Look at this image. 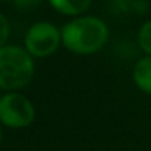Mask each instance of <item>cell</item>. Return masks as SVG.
I'll use <instances>...</instances> for the list:
<instances>
[{
    "label": "cell",
    "mask_w": 151,
    "mask_h": 151,
    "mask_svg": "<svg viewBox=\"0 0 151 151\" xmlns=\"http://www.w3.org/2000/svg\"><path fill=\"white\" fill-rule=\"evenodd\" d=\"M42 0H14V3L18 9L21 11H27V9H33L36 6L40 5Z\"/></svg>",
    "instance_id": "9"
},
{
    "label": "cell",
    "mask_w": 151,
    "mask_h": 151,
    "mask_svg": "<svg viewBox=\"0 0 151 151\" xmlns=\"http://www.w3.org/2000/svg\"><path fill=\"white\" fill-rule=\"evenodd\" d=\"M9 33H11V27H9V21L8 18L0 12V47H3L9 39Z\"/></svg>",
    "instance_id": "8"
},
{
    "label": "cell",
    "mask_w": 151,
    "mask_h": 151,
    "mask_svg": "<svg viewBox=\"0 0 151 151\" xmlns=\"http://www.w3.org/2000/svg\"><path fill=\"white\" fill-rule=\"evenodd\" d=\"M110 30L98 17H76L61 28L62 46L74 55H92L99 52L108 42Z\"/></svg>",
    "instance_id": "1"
},
{
    "label": "cell",
    "mask_w": 151,
    "mask_h": 151,
    "mask_svg": "<svg viewBox=\"0 0 151 151\" xmlns=\"http://www.w3.org/2000/svg\"><path fill=\"white\" fill-rule=\"evenodd\" d=\"M49 3L56 12L76 18L91 8L92 0H49Z\"/></svg>",
    "instance_id": "6"
},
{
    "label": "cell",
    "mask_w": 151,
    "mask_h": 151,
    "mask_svg": "<svg viewBox=\"0 0 151 151\" xmlns=\"http://www.w3.org/2000/svg\"><path fill=\"white\" fill-rule=\"evenodd\" d=\"M24 45L33 58H47L58 50L59 45H62L61 30L47 21L36 22L28 28Z\"/></svg>",
    "instance_id": "4"
},
{
    "label": "cell",
    "mask_w": 151,
    "mask_h": 151,
    "mask_svg": "<svg viewBox=\"0 0 151 151\" xmlns=\"http://www.w3.org/2000/svg\"><path fill=\"white\" fill-rule=\"evenodd\" d=\"M138 45L145 55H151V19L141 25L138 31Z\"/></svg>",
    "instance_id": "7"
},
{
    "label": "cell",
    "mask_w": 151,
    "mask_h": 151,
    "mask_svg": "<svg viewBox=\"0 0 151 151\" xmlns=\"http://www.w3.org/2000/svg\"><path fill=\"white\" fill-rule=\"evenodd\" d=\"M0 142H2V127H0Z\"/></svg>",
    "instance_id": "10"
},
{
    "label": "cell",
    "mask_w": 151,
    "mask_h": 151,
    "mask_svg": "<svg viewBox=\"0 0 151 151\" xmlns=\"http://www.w3.org/2000/svg\"><path fill=\"white\" fill-rule=\"evenodd\" d=\"M132 77L136 88L141 92L151 95V55L142 56L141 59L136 61Z\"/></svg>",
    "instance_id": "5"
},
{
    "label": "cell",
    "mask_w": 151,
    "mask_h": 151,
    "mask_svg": "<svg viewBox=\"0 0 151 151\" xmlns=\"http://www.w3.org/2000/svg\"><path fill=\"white\" fill-rule=\"evenodd\" d=\"M34 76V58L25 47L5 45L0 47V89L18 91L25 88Z\"/></svg>",
    "instance_id": "2"
},
{
    "label": "cell",
    "mask_w": 151,
    "mask_h": 151,
    "mask_svg": "<svg viewBox=\"0 0 151 151\" xmlns=\"http://www.w3.org/2000/svg\"><path fill=\"white\" fill-rule=\"evenodd\" d=\"M36 119L33 102L18 92H9L0 98V123L11 129L30 126Z\"/></svg>",
    "instance_id": "3"
},
{
    "label": "cell",
    "mask_w": 151,
    "mask_h": 151,
    "mask_svg": "<svg viewBox=\"0 0 151 151\" xmlns=\"http://www.w3.org/2000/svg\"><path fill=\"white\" fill-rule=\"evenodd\" d=\"M0 2H8V0H0Z\"/></svg>",
    "instance_id": "11"
}]
</instances>
